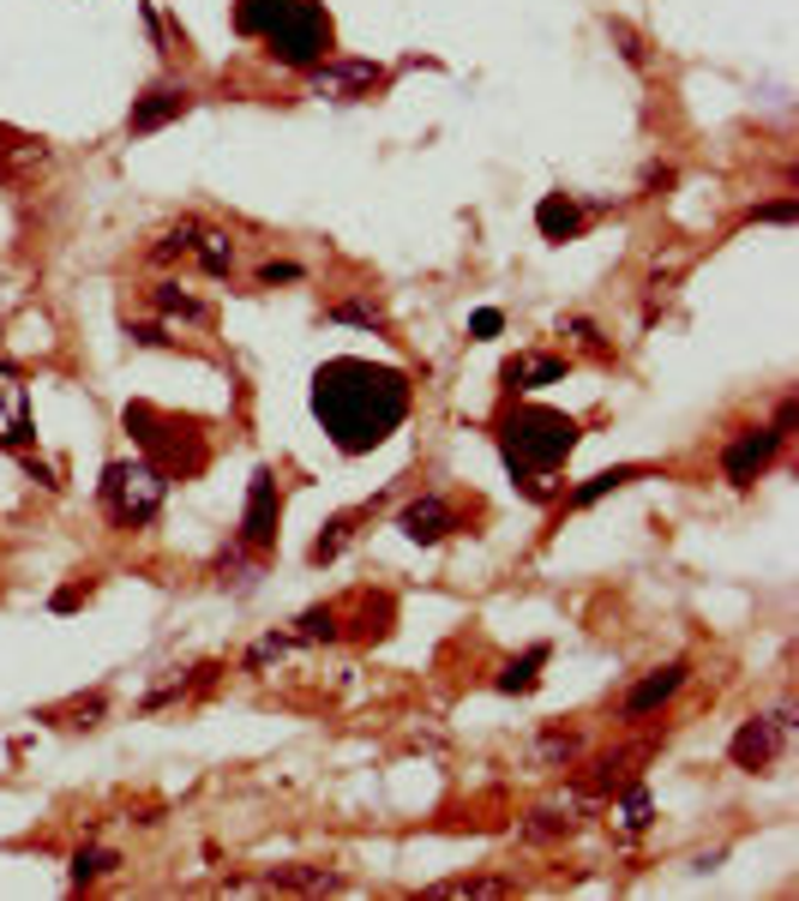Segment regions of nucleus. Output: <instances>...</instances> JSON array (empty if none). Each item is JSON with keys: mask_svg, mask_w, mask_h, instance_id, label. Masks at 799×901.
Returning a JSON list of instances; mask_svg holds the SVG:
<instances>
[{"mask_svg": "<svg viewBox=\"0 0 799 901\" xmlns=\"http://www.w3.org/2000/svg\"><path fill=\"white\" fill-rule=\"evenodd\" d=\"M127 433L139 439V451H144V463H157L162 475H199L204 469V433L192 421H174V416H162V409L151 403H127Z\"/></svg>", "mask_w": 799, "mask_h": 901, "instance_id": "obj_4", "label": "nucleus"}, {"mask_svg": "<svg viewBox=\"0 0 799 901\" xmlns=\"http://www.w3.org/2000/svg\"><path fill=\"white\" fill-rule=\"evenodd\" d=\"M649 818H656V800H649V788H638V781H631V788H626V805H619V830H626V835H643Z\"/></svg>", "mask_w": 799, "mask_h": 901, "instance_id": "obj_24", "label": "nucleus"}, {"mask_svg": "<svg viewBox=\"0 0 799 901\" xmlns=\"http://www.w3.org/2000/svg\"><path fill=\"white\" fill-rule=\"evenodd\" d=\"M151 301H157V313L187 319V324H204V319H211V307H204L199 294H187L181 283H157V289H151Z\"/></svg>", "mask_w": 799, "mask_h": 901, "instance_id": "obj_21", "label": "nucleus"}, {"mask_svg": "<svg viewBox=\"0 0 799 901\" xmlns=\"http://www.w3.org/2000/svg\"><path fill=\"white\" fill-rule=\"evenodd\" d=\"M132 337H139V343H151V349H157V343H169V337H162L157 324H132Z\"/></svg>", "mask_w": 799, "mask_h": 901, "instance_id": "obj_37", "label": "nucleus"}, {"mask_svg": "<svg viewBox=\"0 0 799 901\" xmlns=\"http://www.w3.org/2000/svg\"><path fill=\"white\" fill-rule=\"evenodd\" d=\"M776 751H781L776 715H751V721H739L728 758H733V770H751V775H758V770H769V763H776Z\"/></svg>", "mask_w": 799, "mask_h": 901, "instance_id": "obj_10", "label": "nucleus"}, {"mask_svg": "<svg viewBox=\"0 0 799 901\" xmlns=\"http://www.w3.org/2000/svg\"><path fill=\"white\" fill-rule=\"evenodd\" d=\"M289 643H294V638H277V631H271V638H259L253 649H247V673H264L271 661H283Z\"/></svg>", "mask_w": 799, "mask_h": 901, "instance_id": "obj_29", "label": "nucleus"}, {"mask_svg": "<svg viewBox=\"0 0 799 901\" xmlns=\"http://www.w3.org/2000/svg\"><path fill=\"white\" fill-rule=\"evenodd\" d=\"M511 890H517L511 878H451V883H433V895H446V901H499Z\"/></svg>", "mask_w": 799, "mask_h": 901, "instance_id": "obj_20", "label": "nucleus"}, {"mask_svg": "<svg viewBox=\"0 0 799 901\" xmlns=\"http://www.w3.org/2000/svg\"><path fill=\"white\" fill-rule=\"evenodd\" d=\"M577 439H583L577 421L559 416V409H541V403H523V409H511V416L499 421V451H506L517 481L523 475H553V469L577 451Z\"/></svg>", "mask_w": 799, "mask_h": 901, "instance_id": "obj_3", "label": "nucleus"}, {"mask_svg": "<svg viewBox=\"0 0 799 901\" xmlns=\"http://www.w3.org/2000/svg\"><path fill=\"white\" fill-rule=\"evenodd\" d=\"M536 229L547 234V241H571V234L583 229V211H577L566 193H547V199L536 204Z\"/></svg>", "mask_w": 799, "mask_h": 901, "instance_id": "obj_16", "label": "nucleus"}, {"mask_svg": "<svg viewBox=\"0 0 799 901\" xmlns=\"http://www.w3.org/2000/svg\"><path fill=\"white\" fill-rule=\"evenodd\" d=\"M506 379L511 391H536V386H559L566 379V361L559 354H517V361H506Z\"/></svg>", "mask_w": 799, "mask_h": 901, "instance_id": "obj_13", "label": "nucleus"}, {"mask_svg": "<svg viewBox=\"0 0 799 901\" xmlns=\"http://www.w3.org/2000/svg\"><path fill=\"white\" fill-rule=\"evenodd\" d=\"M271 890H307V895H319V890H343V878H337L331 865H271Z\"/></svg>", "mask_w": 799, "mask_h": 901, "instance_id": "obj_15", "label": "nucleus"}, {"mask_svg": "<svg viewBox=\"0 0 799 901\" xmlns=\"http://www.w3.org/2000/svg\"><path fill=\"white\" fill-rule=\"evenodd\" d=\"M234 24L264 42V54L283 67H319L331 49V19L319 0H234Z\"/></svg>", "mask_w": 799, "mask_h": 901, "instance_id": "obj_2", "label": "nucleus"}, {"mask_svg": "<svg viewBox=\"0 0 799 901\" xmlns=\"http://www.w3.org/2000/svg\"><path fill=\"white\" fill-rule=\"evenodd\" d=\"M84 601V589H54V613H72Z\"/></svg>", "mask_w": 799, "mask_h": 901, "instance_id": "obj_36", "label": "nucleus"}, {"mask_svg": "<svg viewBox=\"0 0 799 901\" xmlns=\"http://www.w3.org/2000/svg\"><path fill=\"white\" fill-rule=\"evenodd\" d=\"M686 673H691V668H686V661H668V668H656V673H643V679H638V685H631V691H626V721H643V715H656V709H661V703H668V698H673V691H679V685H686Z\"/></svg>", "mask_w": 799, "mask_h": 901, "instance_id": "obj_12", "label": "nucleus"}, {"mask_svg": "<svg viewBox=\"0 0 799 901\" xmlns=\"http://www.w3.org/2000/svg\"><path fill=\"white\" fill-rule=\"evenodd\" d=\"M331 319H337V324H367V331H379V324H384L379 307H361V301H337Z\"/></svg>", "mask_w": 799, "mask_h": 901, "instance_id": "obj_31", "label": "nucleus"}, {"mask_svg": "<svg viewBox=\"0 0 799 901\" xmlns=\"http://www.w3.org/2000/svg\"><path fill=\"white\" fill-rule=\"evenodd\" d=\"M746 223L751 229H758V223H793V199H763V204H751V211H746Z\"/></svg>", "mask_w": 799, "mask_h": 901, "instance_id": "obj_30", "label": "nucleus"}, {"mask_svg": "<svg viewBox=\"0 0 799 901\" xmlns=\"http://www.w3.org/2000/svg\"><path fill=\"white\" fill-rule=\"evenodd\" d=\"M409 403H416V386H409L403 367L337 354V361H324L313 373V416L331 433V446L349 457L384 446L409 421Z\"/></svg>", "mask_w": 799, "mask_h": 901, "instance_id": "obj_1", "label": "nucleus"}, {"mask_svg": "<svg viewBox=\"0 0 799 901\" xmlns=\"http://www.w3.org/2000/svg\"><path fill=\"white\" fill-rule=\"evenodd\" d=\"M307 84H313V97L354 102V97H373L379 91L384 67L379 61H319V67H307Z\"/></svg>", "mask_w": 799, "mask_h": 901, "instance_id": "obj_6", "label": "nucleus"}, {"mask_svg": "<svg viewBox=\"0 0 799 901\" xmlns=\"http://www.w3.org/2000/svg\"><path fill=\"white\" fill-rule=\"evenodd\" d=\"M162 499H169V475H162L157 463H144V457L102 469V505H109V517L121 529L151 523V517L162 511Z\"/></svg>", "mask_w": 799, "mask_h": 901, "instance_id": "obj_5", "label": "nucleus"}, {"mask_svg": "<svg viewBox=\"0 0 799 901\" xmlns=\"http://www.w3.org/2000/svg\"><path fill=\"white\" fill-rule=\"evenodd\" d=\"M192 241H199V223H181V229H169L162 241L151 247V259L157 264H169V259H192Z\"/></svg>", "mask_w": 799, "mask_h": 901, "instance_id": "obj_27", "label": "nucleus"}, {"mask_svg": "<svg viewBox=\"0 0 799 901\" xmlns=\"http://www.w3.org/2000/svg\"><path fill=\"white\" fill-rule=\"evenodd\" d=\"M192 109V91L187 84H151L144 97H132V114H127V132H162L169 121H181V114Z\"/></svg>", "mask_w": 799, "mask_h": 901, "instance_id": "obj_9", "label": "nucleus"}, {"mask_svg": "<svg viewBox=\"0 0 799 901\" xmlns=\"http://www.w3.org/2000/svg\"><path fill=\"white\" fill-rule=\"evenodd\" d=\"M0 379H19V367H12V361H0Z\"/></svg>", "mask_w": 799, "mask_h": 901, "instance_id": "obj_38", "label": "nucleus"}, {"mask_svg": "<svg viewBox=\"0 0 799 901\" xmlns=\"http://www.w3.org/2000/svg\"><path fill=\"white\" fill-rule=\"evenodd\" d=\"M566 835H571V818H559L553 805L523 818V841H536V848H541V841H566Z\"/></svg>", "mask_w": 799, "mask_h": 901, "instance_id": "obj_26", "label": "nucleus"}, {"mask_svg": "<svg viewBox=\"0 0 799 901\" xmlns=\"http://www.w3.org/2000/svg\"><path fill=\"white\" fill-rule=\"evenodd\" d=\"M0 446H31V409H24V386L19 379H7V391H0Z\"/></svg>", "mask_w": 799, "mask_h": 901, "instance_id": "obj_14", "label": "nucleus"}, {"mask_svg": "<svg viewBox=\"0 0 799 901\" xmlns=\"http://www.w3.org/2000/svg\"><path fill=\"white\" fill-rule=\"evenodd\" d=\"M469 331H476V337H499V331H506V319H499V307H481V313L469 319Z\"/></svg>", "mask_w": 799, "mask_h": 901, "instance_id": "obj_34", "label": "nucleus"}, {"mask_svg": "<svg viewBox=\"0 0 799 901\" xmlns=\"http://www.w3.org/2000/svg\"><path fill=\"white\" fill-rule=\"evenodd\" d=\"M192 259L204 264V277H229L234 271V241L223 229H199V241H192Z\"/></svg>", "mask_w": 799, "mask_h": 901, "instance_id": "obj_19", "label": "nucleus"}, {"mask_svg": "<svg viewBox=\"0 0 799 901\" xmlns=\"http://www.w3.org/2000/svg\"><path fill=\"white\" fill-rule=\"evenodd\" d=\"M397 529H403L409 541H421V548H439V541L457 529V511L439 493H427V499H416V505L397 511Z\"/></svg>", "mask_w": 799, "mask_h": 901, "instance_id": "obj_11", "label": "nucleus"}, {"mask_svg": "<svg viewBox=\"0 0 799 901\" xmlns=\"http://www.w3.org/2000/svg\"><path fill=\"white\" fill-rule=\"evenodd\" d=\"M259 283H264V289H277V283H301V264H277V259H271V264L259 271Z\"/></svg>", "mask_w": 799, "mask_h": 901, "instance_id": "obj_33", "label": "nucleus"}, {"mask_svg": "<svg viewBox=\"0 0 799 901\" xmlns=\"http://www.w3.org/2000/svg\"><path fill=\"white\" fill-rule=\"evenodd\" d=\"M643 187H649V193H656V187H673V169H668V162H649V169H643Z\"/></svg>", "mask_w": 799, "mask_h": 901, "instance_id": "obj_35", "label": "nucleus"}, {"mask_svg": "<svg viewBox=\"0 0 799 901\" xmlns=\"http://www.w3.org/2000/svg\"><path fill=\"white\" fill-rule=\"evenodd\" d=\"M781 446H788V433H776V427H758V433H739L728 451H721V475H728L733 487H751L763 475L769 463L781 457Z\"/></svg>", "mask_w": 799, "mask_h": 901, "instance_id": "obj_8", "label": "nucleus"}, {"mask_svg": "<svg viewBox=\"0 0 799 901\" xmlns=\"http://www.w3.org/2000/svg\"><path fill=\"white\" fill-rule=\"evenodd\" d=\"M613 42H619V54H626L631 67H643V61H649V49L638 42V31H631V24H613Z\"/></svg>", "mask_w": 799, "mask_h": 901, "instance_id": "obj_32", "label": "nucleus"}, {"mask_svg": "<svg viewBox=\"0 0 799 901\" xmlns=\"http://www.w3.org/2000/svg\"><path fill=\"white\" fill-rule=\"evenodd\" d=\"M294 638H301V643H337V638H343L337 608H307L301 619H294Z\"/></svg>", "mask_w": 799, "mask_h": 901, "instance_id": "obj_23", "label": "nucleus"}, {"mask_svg": "<svg viewBox=\"0 0 799 901\" xmlns=\"http://www.w3.org/2000/svg\"><path fill=\"white\" fill-rule=\"evenodd\" d=\"M638 475H649V469L643 463H626V469H601V475H589L583 487H577V493H571V505L577 511H583V505H596V499H608V493H619V487H631V481H638Z\"/></svg>", "mask_w": 799, "mask_h": 901, "instance_id": "obj_18", "label": "nucleus"}, {"mask_svg": "<svg viewBox=\"0 0 799 901\" xmlns=\"http://www.w3.org/2000/svg\"><path fill=\"white\" fill-rule=\"evenodd\" d=\"M277 523H283V499H277V481L271 469H259L253 487H247V511H241V548H277Z\"/></svg>", "mask_w": 799, "mask_h": 901, "instance_id": "obj_7", "label": "nucleus"}, {"mask_svg": "<svg viewBox=\"0 0 799 901\" xmlns=\"http://www.w3.org/2000/svg\"><path fill=\"white\" fill-rule=\"evenodd\" d=\"M114 865H121V860H114L109 848H79V853H72V883H79V890H84V883L109 878Z\"/></svg>", "mask_w": 799, "mask_h": 901, "instance_id": "obj_25", "label": "nucleus"}, {"mask_svg": "<svg viewBox=\"0 0 799 901\" xmlns=\"http://www.w3.org/2000/svg\"><path fill=\"white\" fill-rule=\"evenodd\" d=\"M547 655H553V649H547V643H536V649H523V655H517V661H506V668H499V691H511V698H523V691H536V685H541V668H547Z\"/></svg>", "mask_w": 799, "mask_h": 901, "instance_id": "obj_17", "label": "nucleus"}, {"mask_svg": "<svg viewBox=\"0 0 799 901\" xmlns=\"http://www.w3.org/2000/svg\"><path fill=\"white\" fill-rule=\"evenodd\" d=\"M577 751H583V740H577V733H559V728L536 740V758H541V763H571Z\"/></svg>", "mask_w": 799, "mask_h": 901, "instance_id": "obj_28", "label": "nucleus"}, {"mask_svg": "<svg viewBox=\"0 0 799 901\" xmlns=\"http://www.w3.org/2000/svg\"><path fill=\"white\" fill-rule=\"evenodd\" d=\"M354 523H361V511H343V517H331V523H324V535L313 541V548H307V559H313V565H331V559L349 548Z\"/></svg>", "mask_w": 799, "mask_h": 901, "instance_id": "obj_22", "label": "nucleus"}]
</instances>
